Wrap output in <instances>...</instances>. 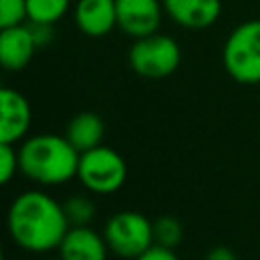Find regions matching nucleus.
Wrapping results in <instances>:
<instances>
[{
	"mask_svg": "<svg viewBox=\"0 0 260 260\" xmlns=\"http://www.w3.org/2000/svg\"><path fill=\"white\" fill-rule=\"evenodd\" d=\"M6 225L12 242L18 248L35 254L57 250L71 228L65 217L63 203L39 189L22 191L12 199Z\"/></svg>",
	"mask_w": 260,
	"mask_h": 260,
	"instance_id": "obj_1",
	"label": "nucleus"
},
{
	"mask_svg": "<svg viewBox=\"0 0 260 260\" xmlns=\"http://www.w3.org/2000/svg\"><path fill=\"white\" fill-rule=\"evenodd\" d=\"M81 152L63 134H35L18 146L20 173L43 187H57L77 177Z\"/></svg>",
	"mask_w": 260,
	"mask_h": 260,
	"instance_id": "obj_2",
	"label": "nucleus"
},
{
	"mask_svg": "<svg viewBox=\"0 0 260 260\" xmlns=\"http://www.w3.org/2000/svg\"><path fill=\"white\" fill-rule=\"evenodd\" d=\"M221 61L232 79L244 85L260 83V18L240 22L223 43Z\"/></svg>",
	"mask_w": 260,
	"mask_h": 260,
	"instance_id": "obj_3",
	"label": "nucleus"
},
{
	"mask_svg": "<svg viewBox=\"0 0 260 260\" xmlns=\"http://www.w3.org/2000/svg\"><path fill=\"white\" fill-rule=\"evenodd\" d=\"M128 177V165L124 156L110 146H95L79 156L77 179L85 191L95 195H112L120 191Z\"/></svg>",
	"mask_w": 260,
	"mask_h": 260,
	"instance_id": "obj_4",
	"label": "nucleus"
},
{
	"mask_svg": "<svg viewBox=\"0 0 260 260\" xmlns=\"http://www.w3.org/2000/svg\"><path fill=\"white\" fill-rule=\"evenodd\" d=\"M102 234L108 242L110 254L124 260H136L150 246H154L152 221L140 211L122 209L114 213L106 221Z\"/></svg>",
	"mask_w": 260,
	"mask_h": 260,
	"instance_id": "obj_5",
	"label": "nucleus"
},
{
	"mask_svg": "<svg viewBox=\"0 0 260 260\" xmlns=\"http://www.w3.org/2000/svg\"><path fill=\"white\" fill-rule=\"evenodd\" d=\"M128 63L134 73L146 79H162L177 71L181 63L179 43L160 32L134 39L128 51Z\"/></svg>",
	"mask_w": 260,
	"mask_h": 260,
	"instance_id": "obj_6",
	"label": "nucleus"
},
{
	"mask_svg": "<svg viewBox=\"0 0 260 260\" xmlns=\"http://www.w3.org/2000/svg\"><path fill=\"white\" fill-rule=\"evenodd\" d=\"M162 10L160 0H116L118 28L132 39L152 35L158 30Z\"/></svg>",
	"mask_w": 260,
	"mask_h": 260,
	"instance_id": "obj_7",
	"label": "nucleus"
},
{
	"mask_svg": "<svg viewBox=\"0 0 260 260\" xmlns=\"http://www.w3.org/2000/svg\"><path fill=\"white\" fill-rule=\"evenodd\" d=\"M32 124V110L28 100L12 87L0 91V142H20Z\"/></svg>",
	"mask_w": 260,
	"mask_h": 260,
	"instance_id": "obj_8",
	"label": "nucleus"
},
{
	"mask_svg": "<svg viewBox=\"0 0 260 260\" xmlns=\"http://www.w3.org/2000/svg\"><path fill=\"white\" fill-rule=\"evenodd\" d=\"M165 12L183 28L203 30L217 22L221 0H162Z\"/></svg>",
	"mask_w": 260,
	"mask_h": 260,
	"instance_id": "obj_9",
	"label": "nucleus"
},
{
	"mask_svg": "<svg viewBox=\"0 0 260 260\" xmlns=\"http://www.w3.org/2000/svg\"><path fill=\"white\" fill-rule=\"evenodd\" d=\"M57 250L61 260H108L110 254L104 234L89 225L69 228Z\"/></svg>",
	"mask_w": 260,
	"mask_h": 260,
	"instance_id": "obj_10",
	"label": "nucleus"
},
{
	"mask_svg": "<svg viewBox=\"0 0 260 260\" xmlns=\"http://www.w3.org/2000/svg\"><path fill=\"white\" fill-rule=\"evenodd\" d=\"M39 49L28 24L0 28V63L6 71L24 69Z\"/></svg>",
	"mask_w": 260,
	"mask_h": 260,
	"instance_id": "obj_11",
	"label": "nucleus"
},
{
	"mask_svg": "<svg viewBox=\"0 0 260 260\" xmlns=\"http://www.w3.org/2000/svg\"><path fill=\"white\" fill-rule=\"evenodd\" d=\"M75 26L87 37H106L118 26L116 0H77L73 6Z\"/></svg>",
	"mask_w": 260,
	"mask_h": 260,
	"instance_id": "obj_12",
	"label": "nucleus"
},
{
	"mask_svg": "<svg viewBox=\"0 0 260 260\" xmlns=\"http://www.w3.org/2000/svg\"><path fill=\"white\" fill-rule=\"evenodd\" d=\"M104 134H106L104 120L98 114H93V112H79V114H75L71 118V122L67 124V130H65L67 140L79 152H85L89 148L100 146L102 140H104Z\"/></svg>",
	"mask_w": 260,
	"mask_h": 260,
	"instance_id": "obj_13",
	"label": "nucleus"
},
{
	"mask_svg": "<svg viewBox=\"0 0 260 260\" xmlns=\"http://www.w3.org/2000/svg\"><path fill=\"white\" fill-rule=\"evenodd\" d=\"M69 8L71 0H26V22L55 24Z\"/></svg>",
	"mask_w": 260,
	"mask_h": 260,
	"instance_id": "obj_14",
	"label": "nucleus"
},
{
	"mask_svg": "<svg viewBox=\"0 0 260 260\" xmlns=\"http://www.w3.org/2000/svg\"><path fill=\"white\" fill-rule=\"evenodd\" d=\"M63 211L71 228L75 225H91L95 217V203L81 193H75L63 201Z\"/></svg>",
	"mask_w": 260,
	"mask_h": 260,
	"instance_id": "obj_15",
	"label": "nucleus"
},
{
	"mask_svg": "<svg viewBox=\"0 0 260 260\" xmlns=\"http://www.w3.org/2000/svg\"><path fill=\"white\" fill-rule=\"evenodd\" d=\"M152 230H154V244H158V246L175 250L183 240V225L173 215H162V217L154 219Z\"/></svg>",
	"mask_w": 260,
	"mask_h": 260,
	"instance_id": "obj_16",
	"label": "nucleus"
},
{
	"mask_svg": "<svg viewBox=\"0 0 260 260\" xmlns=\"http://www.w3.org/2000/svg\"><path fill=\"white\" fill-rule=\"evenodd\" d=\"M26 0H0V28L24 24Z\"/></svg>",
	"mask_w": 260,
	"mask_h": 260,
	"instance_id": "obj_17",
	"label": "nucleus"
},
{
	"mask_svg": "<svg viewBox=\"0 0 260 260\" xmlns=\"http://www.w3.org/2000/svg\"><path fill=\"white\" fill-rule=\"evenodd\" d=\"M16 171H20L16 146L8 144V142H0V181L4 185L10 183L12 177L16 175Z\"/></svg>",
	"mask_w": 260,
	"mask_h": 260,
	"instance_id": "obj_18",
	"label": "nucleus"
},
{
	"mask_svg": "<svg viewBox=\"0 0 260 260\" xmlns=\"http://www.w3.org/2000/svg\"><path fill=\"white\" fill-rule=\"evenodd\" d=\"M136 260H179V256L175 254L173 248H165V246H150L144 254H140Z\"/></svg>",
	"mask_w": 260,
	"mask_h": 260,
	"instance_id": "obj_19",
	"label": "nucleus"
},
{
	"mask_svg": "<svg viewBox=\"0 0 260 260\" xmlns=\"http://www.w3.org/2000/svg\"><path fill=\"white\" fill-rule=\"evenodd\" d=\"M203 260H238V256L225 246H215L205 254Z\"/></svg>",
	"mask_w": 260,
	"mask_h": 260,
	"instance_id": "obj_20",
	"label": "nucleus"
},
{
	"mask_svg": "<svg viewBox=\"0 0 260 260\" xmlns=\"http://www.w3.org/2000/svg\"><path fill=\"white\" fill-rule=\"evenodd\" d=\"M49 260H61V258H49Z\"/></svg>",
	"mask_w": 260,
	"mask_h": 260,
	"instance_id": "obj_21",
	"label": "nucleus"
}]
</instances>
